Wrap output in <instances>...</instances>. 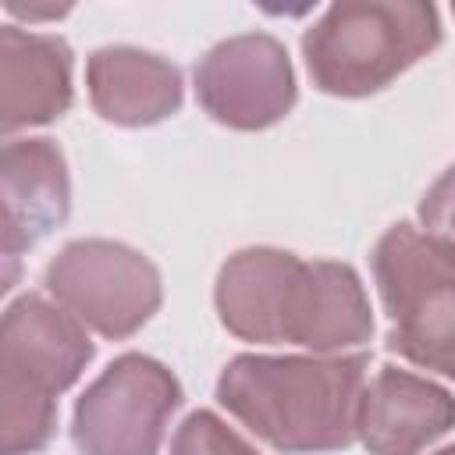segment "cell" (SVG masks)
<instances>
[{
	"mask_svg": "<svg viewBox=\"0 0 455 455\" xmlns=\"http://www.w3.org/2000/svg\"><path fill=\"white\" fill-rule=\"evenodd\" d=\"M370 263L391 316L387 348L455 380V249L402 220L377 238Z\"/></svg>",
	"mask_w": 455,
	"mask_h": 455,
	"instance_id": "obj_3",
	"label": "cell"
},
{
	"mask_svg": "<svg viewBox=\"0 0 455 455\" xmlns=\"http://www.w3.org/2000/svg\"><path fill=\"white\" fill-rule=\"evenodd\" d=\"M451 14H455V7H451Z\"/></svg>",
	"mask_w": 455,
	"mask_h": 455,
	"instance_id": "obj_19",
	"label": "cell"
},
{
	"mask_svg": "<svg viewBox=\"0 0 455 455\" xmlns=\"http://www.w3.org/2000/svg\"><path fill=\"white\" fill-rule=\"evenodd\" d=\"M434 455H455V444H448V448H441V451H434Z\"/></svg>",
	"mask_w": 455,
	"mask_h": 455,
	"instance_id": "obj_18",
	"label": "cell"
},
{
	"mask_svg": "<svg viewBox=\"0 0 455 455\" xmlns=\"http://www.w3.org/2000/svg\"><path fill=\"white\" fill-rule=\"evenodd\" d=\"M92 110L121 128H142L178 114L185 100L181 71L139 46H100L85 60Z\"/></svg>",
	"mask_w": 455,
	"mask_h": 455,
	"instance_id": "obj_13",
	"label": "cell"
},
{
	"mask_svg": "<svg viewBox=\"0 0 455 455\" xmlns=\"http://www.w3.org/2000/svg\"><path fill=\"white\" fill-rule=\"evenodd\" d=\"M171 455H259V451L238 430H231L217 412L196 409L174 430Z\"/></svg>",
	"mask_w": 455,
	"mask_h": 455,
	"instance_id": "obj_15",
	"label": "cell"
},
{
	"mask_svg": "<svg viewBox=\"0 0 455 455\" xmlns=\"http://www.w3.org/2000/svg\"><path fill=\"white\" fill-rule=\"evenodd\" d=\"M441 46V14L423 0H341L302 32V60L327 96L359 100Z\"/></svg>",
	"mask_w": 455,
	"mask_h": 455,
	"instance_id": "obj_2",
	"label": "cell"
},
{
	"mask_svg": "<svg viewBox=\"0 0 455 455\" xmlns=\"http://www.w3.org/2000/svg\"><path fill=\"white\" fill-rule=\"evenodd\" d=\"M4 7H7V14L28 18V21H43V18H60V14H68V11H71V7H32V4H18V0H7Z\"/></svg>",
	"mask_w": 455,
	"mask_h": 455,
	"instance_id": "obj_17",
	"label": "cell"
},
{
	"mask_svg": "<svg viewBox=\"0 0 455 455\" xmlns=\"http://www.w3.org/2000/svg\"><path fill=\"white\" fill-rule=\"evenodd\" d=\"M57 434V395L0 373V455L43 451Z\"/></svg>",
	"mask_w": 455,
	"mask_h": 455,
	"instance_id": "obj_14",
	"label": "cell"
},
{
	"mask_svg": "<svg viewBox=\"0 0 455 455\" xmlns=\"http://www.w3.org/2000/svg\"><path fill=\"white\" fill-rule=\"evenodd\" d=\"M71 68H75V53L60 36L4 25L0 28V128L4 135L64 117L75 100Z\"/></svg>",
	"mask_w": 455,
	"mask_h": 455,
	"instance_id": "obj_10",
	"label": "cell"
},
{
	"mask_svg": "<svg viewBox=\"0 0 455 455\" xmlns=\"http://www.w3.org/2000/svg\"><path fill=\"white\" fill-rule=\"evenodd\" d=\"M0 238L4 256L18 259L71 213V178L53 139H7L0 156Z\"/></svg>",
	"mask_w": 455,
	"mask_h": 455,
	"instance_id": "obj_8",
	"label": "cell"
},
{
	"mask_svg": "<svg viewBox=\"0 0 455 455\" xmlns=\"http://www.w3.org/2000/svg\"><path fill=\"white\" fill-rule=\"evenodd\" d=\"M302 263L295 252L274 245H249L228 256L213 288L220 323L242 341H284V313Z\"/></svg>",
	"mask_w": 455,
	"mask_h": 455,
	"instance_id": "obj_12",
	"label": "cell"
},
{
	"mask_svg": "<svg viewBox=\"0 0 455 455\" xmlns=\"http://www.w3.org/2000/svg\"><path fill=\"white\" fill-rule=\"evenodd\" d=\"M419 228L455 249V164L419 199Z\"/></svg>",
	"mask_w": 455,
	"mask_h": 455,
	"instance_id": "obj_16",
	"label": "cell"
},
{
	"mask_svg": "<svg viewBox=\"0 0 455 455\" xmlns=\"http://www.w3.org/2000/svg\"><path fill=\"white\" fill-rule=\"evenodd\" d=\"M370 338L373 309L359 274L338 259L302 263L284 313V341L313 355H345Z\"/></svg>",
	"mask_w": 455,
	"mask_h": 455,
	"instance_id": "obj_9",
	"label": "cell"
},
{
	"mask_svg": "<svg viewBox=\"0 0 455 455\" xmlns=\"http://www.w3.org/2000/svg\"><path fill=\"white\" fill-rule=\"evenodd\" d=\"M178 405V377L153 355L124 352L75 402L71 441L82 455H156Z\"/></svg>",
	"mask_w": 455,
	"mask_h": 455,
	"instance_id": "obj_5",
	"label": "cell"
},
{
	"mask_svg": "<svg viewBox=\"0 0 455 455\" xmlns=\"http://www.w3.org/2000/svg\"><path fill=\"white\" fill-rule=\"evenodd\" d=\"M96 345L85 323L60 302L36 291L14 299L0 323V373L28 380L50 395L68 391L92 363Z\"/></svg>",
	"mask_w": 455,
	"mask_h": 455,
	"instance_id": "obj_7",
	"label": "cell"
},
{
	"mask_svg": "<svg viewBox=\"0 0 455 455\" xmlns=\"http://www.w3.org/2000/svg\"><path fill=\"white\" fill-rule=\"evenodd\" d=\"M295 71L284 43L267 32L220 39L196 64V100L224 128L259 132L295 107Z\"/></svg>",
	"mask_w": 455,
	"mask_h": 455,
	"instance_id": "obj_6",
	"label": "cell"
},
{
	"mask_svg": "<svg viewBox=\"0 0 455 455\" xmlns=\"http://www.w3.org/2000/svg\"><path fill=\"white\" fill-rule=\"evenodd\" d=\"M370 355H235L217 377V402L284 455L348 448Z\"/></svg>",
	"mask_w": 455,
	"mask_h": 455,
	"instance_id": "obj_1",
	"label": "cell"
},
{
	"mask_svg": "<svg viewBox=\"0 0 455 455\" xmlns=\"http://www.w3.org/2000/svg\"><path fill=\"white\" fill-rule=\"evenodd\" d=\"M455 427V395L419 373L380 366L363 391L359 441L370 455H419Z\"/></svg>",
	"mask_w": 455,
	"mask_h": 455,
	"instance_id": "obj_11",
	"label": "cell"
},
{
	"mask_svg": "<svg viewBox=\"0 0 455 455\" xmlns=\"http://www.w3.org/2000/svg\"><path fill=\"white\" fill-rule=\"evenodd\" d=\"M43 284L89 331L121 341L132 338L164 299L160 270L149 256L110 238L68 242L43 270Z\"/></svg>",
	"mask_w": 455,
	"mask_h": 455,
	"instance_id": "obj_4",
	"label": "cell"
}]
</instances>
